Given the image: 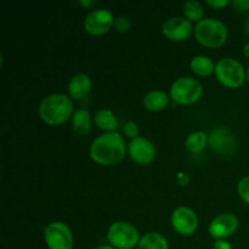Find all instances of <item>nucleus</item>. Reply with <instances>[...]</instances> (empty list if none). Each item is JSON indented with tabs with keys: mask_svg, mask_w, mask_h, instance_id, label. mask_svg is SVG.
I'll return each instance as SVG.
<instances>
[{
	"mask_svg": "<svg viewBox=\"0 0 249 249\" xmlns=\"http://www.w3.org/2000/svg\"><path fill=\"white\" fill-rule=\"evenodd\" d=\"M126 152L124 138L117 131L97 136L90 145L89 155L100 165H113L121 162Z\"/></svg>",
	"mask_w": 249,
	"mask_h": 249,
	"instance_id": "obj_1",
	"label": "nucleus"
},
{
	"mask_svg": "<svg viewBox=\"0 0 249 249\" xmlns=\"http://www.w3.org/2000/svg\"><path fill=\"white\" fill-rule=\"evenodd\" d=\"M73 104L65 94H51L39 105V116L49 125H60L73 116Z\"/></svg>",
	"mask_w": 249,
	"mask_h": 249,
	"instance_id": "obj_2",
	"label": "nucleus"
},
{
	"mask_svg": "<svg viewBox=\"0 0 249 249\" xmlns=\"http://www.w3.org/2000/svg\"><path fill=\"white\" fill-rule=\"evenodd\" d=\"M197 41L206 48H220L226 43L229 31L226 24L218 18H203L195 27Z\"/></svg>",
	"mask_w": 249,
	"mask_h": 249,
	"instance_id": "obj_3",
	"label": "nucleus"
},
{
	"mask_svg": "<svg viewBox=\"0 0 249 249\" xmlns=\"http://www.w3.org/2000/svg\"><path fill=\"white\" fill-rule=\"evenodd\" d=\"M140 240L138 229L128 221H116L107 231V241L116 249H133Z\"/></svg>",
	"mask_w": 249,
	"mask_h": 249,
	"instance_id": "obj_4",
	"label": "nucleus"
},
{
	"mask_svg": "<svg viewBox=\"0 0 249 249\" xmlns=\"http://www.w3.org/2000/svg\"><path fill=\"white\" fill-rule=\"evenodd\" d=\"M203 94V87L197 79L181 77L170 87V99L178 105H192L198 101Z\"/></svg>",
	"mask_w": 249,
	"mask_h": 249,
	"instance_id": "obj_5",
	"label": "nucleus"
},
{
	"mask_svg": "<svg viewBox=\"0 0 249 249\" xmlns=\"http://www.w3.org/2000/svg\"><path fill=\"white\" fill-rule=\"evenodd\" d=\"M215 75L219 82L226 88L237 89L246 79V71L240 61L224 57L215 65Z\"/></svg>",
	"mask_w": 249,
	"mask_h": 249,
	"instance_id": "obj_6",
	"label": "nucleus"
},
{
	"mask_svg": "<svg viewBox=\"0 0 249 249\" xmlns=\"http://www.w3.org/2000/svg\"><path fill=\"white\" fill-rule=\"evenodd\" d=\"M44 240L49 249H72L73 235L67 224L62 221L50 223L44 230Z\"/></svg>",
	"mask_w": 249,
	"mask_h": 249,
	"instance_id": "obj_7",
	"label": "nucleus"
},
{
	"mask_svg": "<svg viewBox=\"0 0 249 249\" xmlns=\"http://www.w3.org/2000/svg\"><path fill=\"white\" fill-rule=\"evenodd\" d=\"M172 226L179 235L191 236L198 228V218L195 211L189 207H178L172 214Z\"/></svg>",
	"mask_w": 249,
	"mask_h": 249,
	"instance_id": "obj_8",
	"label": "nucleus"
},
{
	"mask_svg": "<svg viewBox=\"0 0 249 249\" xmlns=\"http://www.w3.org/2000/svg\"><path fill=\"white\" fill-rule=\"evenodd\" d=\"M114 23V17L109 10L97 9L88 14L84 19V29L91 36H101L109 31Z\"/></svg>",
	"mask_w": 249,
	"mask_h": 249,
	"instance_id": "obj_9",
	"label": "nucleus"
},
{
	"mask_svg": "<svg viewBox=\"0 0 249 249\" xmlns=\"http://www.w3.org/2000/svg\"><path fill=\"white\" fill-rule=\"evenodd\" d=\"M162 32L165 38H168L169 40L182 41L191 36L194 27H192L191 21H189L186 17L174 16L168 18L163 23Z\"/></svg>",
	"mask_w": 249,
	"mask_h": 249,
	"instance_id": "obj_10",
	"label": "nucleus"
},
{
	"mask_svg": "<svg viewBox=\"0 0 249 249\" xmlns=\"http://www.w3.org/2000/svg\"><path fill=\"white\" fill-rule=\"evenodd\" d=\"M237 228L238 219L233 214L224 213L219 214L212 220L208 226V232L216 241L225 240V238L230 237L232 233H235Z\"/></svg>",
	"mask_w": 249,
	"mask_h": 249,
	"instance_id": "obj_11",
	"label": "nucleus"
},
{
	"mask_svg": "<svg viewBox=\"0 0 249 249\" xmlns=\"http://www.w3.org/2000/svg\"><path fill=\"white\" fill-rule=\"evenodd\" d=\"M129 156L138 164H150L156 157V147L150 140L145 138L133 139L128 145Z\"/></svg>",
	"mask_w": 249,
	"mask_h": 249,
	"instance_id": "obj_12",
	"label": "nucleus"
},
{
	"mask_svg": "<svg viewBox=\"0 0 249 249\" xmlns=\"http://www.w3.org/2000/svg\"><path fill=\"white\" fill-rule=\"evenodd\" d=\"M208 143L215 152L231 155L236 150V140L232 134L225 128H216L208 135Z\"/></svg>",
	"mask_w": 249,
	"mask_h": 249,
	"instance_id": "obj_13",
	"label": "nucleus"
},
{
	"mask_svg": "<svg viewBox=\"0 0 249 249\" xmlns=\"http://www.w3.org/2000/svg\"><path fill=\"white\" fill-rule=\"evenodd\" d=\"M91 90V79L85 73H77L68 83V95L74 100L87 96Z\"/></svg>",
	"mask_w": 249,
	"mask_h": 249,
	"instance_id": "obj_14",
	"label": "nucleus"
},
{
	"mask_svg": "<svg viewBox=\"0 0 249 249\" xmlns=\"http://www.w3.org/2000/svg\"><path fill=\"white\" fill-rule=\"evenodd\" d=\"M170 96H168L167 92L162 91V90H152V91L147 92L143 96V106L146 109L152 112H158L164 109L169 104Z\"/></svg>",
	"mask_w": 249,
	"mask_h": 249,
	"instance_id": "obj_15",
	"label": "nucleus"
},
{
	"mask_svg": "<svg viewBox=\"0 0 249 249\" xmlns=\"http://www.w3.org/2000/svg\"><path fill=\"white\" fill-rule=\"evenodd\" d=\"M190 68L192 72L196 73L197 75H202V77H207L215 72V65H214L213 60L206 55L195 56L190 62Z\"/></svg>",
	"mask_w": 249,
	"mask_h": 249,
	"instance_id": "obj_16",
	"label": "nucleus"
},
{
	"mask_svg": "<svg viewBox=\"0 0 249 249\" xmlns=\"http://www.w3.org/2000/svg\"><path fill=\"white\" fill-rule=\"evenodd\" d=\"M73 130L79 135H84L91 130V116L88 109L80 108L72 116Z\"/></svg>",
	"mask_w": 249,
	"mask_h": 249,
	"instance_id": "obj_17",
	"label": "nucleus"
},
{
	"mask_svg": "<svg viewBox=\"0 0 249 249\" xmlns=\"http://www.w3.org/2000/svg\"><path fill=\"white\" fill-rule=\"evenodd\" d=\"M94 122L100 129L105 130L106 133H113L118 126L116 116L109 109H100L95 113Z\"/></svg>",
	"mask_w": 249,
	"mask_h": 249,
	"instance_id": "obj_18",
	"label": "nucleus"
},
{
	"mask_svg": "<svg viewBox=\"0 0 249 249\" xmlns=\"http://www.w3.org/2000/svg\"><path fill=\"white\" fill-rule=\"evenodd\" d=\"M136 249H169L167 238L158 232H148L142 236Z\"/></svg>",
	"mask_w": 249,
	"mask_h": 249,
	"instance_id": "obj_19",
	"label": "nucleus"
},
{
	"mask_svg": "<svg viewBox=\"0 0 249 249\" xmlns=\"http://www.w3.org/2000/svg\"><path fill=\"white\" fill-rule=\"evenodd\" d=\"M208 142V135L203 131H194L190 134L185 141V146L192 153H199L206 148Z\"/></svg>",
	"mask_w": 249,
	"mask_h": 249,
	"instance_id": "obj_20",
	"label": "nucleus"
},
{
	"mask_svg": "<svg viewBox=\"0 0 249 249\" xmlns=\"http://www.w3.org/2000/svg\"><path fill=\"white\" fill-rule=\"evenodd\" d=\"M182 11H184L185 17H186L189 21H195L198 23L199 21L203 19V5L199 1H197V0H189V1L185 2L184 7H182Z\"/></svg>",
	"mask_w": 249,
	"mask_h": 249,
	"instance_id": "obj_21",
	"label": "nucleus"
},
{
	"mask_svg": "<svg viewBox=\"0 0 249 249\" xmlns=\"http://www.w3.org/2000/svg\"><path fill=\"white\" fill-rule=\"evenodd\" d=\"M237 192L240 195L241 199L249 204V177L240 180L237 185Z\"/></svg>",
	"mask_w": 249,
	"mask_h": 249,
	"instance_id": "obj_22",
	"label": "nucleus"
},
{
	"mask_svg": "<svg viewBox=\"0 0 249 249\" xmlns=\"http://www.w3.org/2000/svg\"><path fill=\"white\" fill-rule=\"evenodd\" d=\"M113 27L121 33H125L130 29L131 27V21L126 16H118L114 18Z\"/></svg>",
	"mask_w": 249,
	"mask_h": 249,
	"instance_id": "obj_23",
	"label": "nucleus"
},
{
	"mask_svg": "<svg viewBox=\"0 0 249 249\" xmlns=\"http://www.w3.org/2000/svg\"><path fill=\"white\" fill-rule=\"evenodd\" d=\"M124 134L133 140V139L139 138L140 128H139V125L135 122H126L125 125H124Z\"/></svg>",
	"mask_w": 249,
	"mask_h": 249,
	"instance_id": "obj_24",
	"label": "nucleus"
},
{
	"mask_svg": "<svg viewBox=\"0 0 249 249\" xmlns=\"http://www.w3.org/2000/svg\"><path fill=\"white\" fill-rule=\"evenodd\" d=\"M231 5L240 12L249 10V0H233L231 1Z\"/></svg>",
	"mask_w": 249,
	"mask_h": 249,
	"instance_id": "obj_25",
	"label": "nucleus"
},
{
	"mask_svg": "<svg viewBox=\"0 0 249 249\" xmlns=\"http://www.w3.org/2000/svg\"><path fill=\"white\" fill-rule=\"evenodd\" d=\"M230 4V0H207V5L214 7V9H224Z\"/></svg>",
	"mask_w": 249,
	"mask_h": 249,
	"instance_id": "obj_26",
	"label": "nucleus"
},
{
	"mask_svg": "<svg viewBox=\"0 0 249 249\" xmlns=\"http://www.w3.org/2000/svg\"><path fill=\"white\" fill-rule=\"evenodd\" d=\"M190 175L186 174V173L180 172L179 174L177 175V181L180 186H187L190 184Z\"/></svg>",
	"mask_w": 249,
	"mask_h": 249,
	"instance_id": "obj_27",
	"label": "nucleus"
},
{
	"mask_svg": "<svg viewBox=\"0 0 249 249\" xmlns=\"http://www.w3.org/2000/svg\"><path fill=\"white\" fill-rule=\"evenodd\" d=\"M213 249H233L232 245L226 240H218L214 242Z\"/></svg>",
	"mask_w": 249,
	"mask_h": 249,
	"instance_id": "obj_28",
	"label": "nucleus"
},
{
	"mask_svg": "<svg viewBox=\"0 0 249 249\" xmlns=\"http://www.w3.org/2000/svg\"><path fill=\"white\" fill-rule=\"evenodd\" d=\"M79 4L82 5V6L84 7V9L90 10V9H91V7H94L95 5H96V1H95V0H80Z\"/></svg>",
	"mask_w": 249,
	"mask_h": 249,
	"instance_id": "obj_29",
	"label": "nucleus"
},
{
	"mask_svg": "<svg viewBox=\"0 0 249 249\" xmlns=\"http://www.w3.org/2000/svg\"><path fill=\"white\" fill-rule=\"evenodd\" d=\"M243 55H245L247 58H249V43H247L245 46H243Z\"/></svg>",
	"mask_w": 249,
	"mask_h": 249,
	"instance_id": "obj_30",
	"label": "nucleus"
},
{
	"mask_svg": "<svg viewBox=\"0 0 249 249\" xmlns=\"http://www.w3.org/2000/svg\"><path fill=\"white\" fill-rule=\"evenodd\" d=\"M92 249H116L114 247H112V246H107V245H101V246H97V247L92 248Z\"/></svg>",
	"mask_w": 249,
	"mask_h": 249,
	"instance_id": "obj_31",
	"label": "nucleus"
},
{
	"mask_svg": "<svg viewBox=\"0 0 249 249\" xmlns=\"http://www.w3.org/2000/svg\"><path fill=\"white\" fill-rule=\"evenodd\" d=\"M245 31H246V33H247V34H248V36H249V17H248L247 22H246V26H245Z\"/></svg>",
	"mask_w": 249,
	"mask_h": 249,
	"instance_id": "obj_32",
	"label": "nucleus"
},
{
	"mask_svg": "<svg viewBox=\"0 0 249 249\" xmlns=\"http://www.w3.org/2000/svg\"><path fill=\"white\" fill-rule=\"evenodd\" d=\"M247 79H248V83H249V67H248V71H247Z\"/></svg>",
	"mask_w": 249,
	"mask_h": 249,
	"instance_id": "obj_33",
	"label": "nucleus"
}]
</instances>
